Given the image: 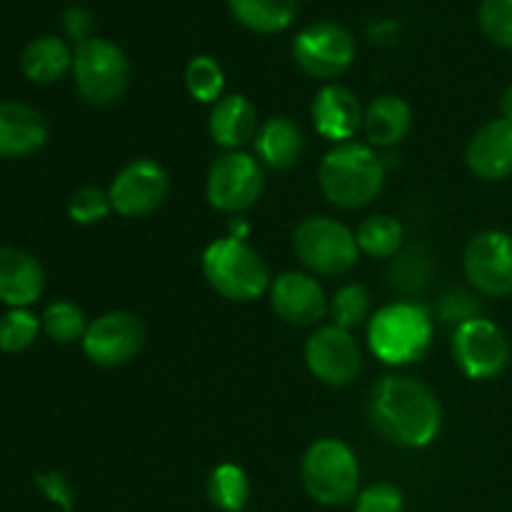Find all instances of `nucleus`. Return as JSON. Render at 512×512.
<instances>
[{
    "label": "nucleus",
    "mask_w": 512,
    "mask_h": 512,
    "mask_svg": "<svg viewBox=\"0 0 512 512\" xmlns=\"http://www.w3.org/2000/svg\"><path fill=\"white\" fill-rule=\"evenodd\" d=\"M20 70L30 83H58L65 73L73 70V48L58 35H38L20 53Z\"/></svg>",
    "instance_id": "23"
},
{
    "label": "nucleus",
    "mask_w": 512,
    "mask_h": 512,
    "mask_svg": "<svg viewBox=\"0 0 512 512\" xmlns=\"http://www.w3.org/2000/svg\"><path fill=\"white\" fill-rule=\"evenodd\" d=\"M353 505L355 512H403L405 495L393 483H373L360 490Z\"/></svg>",
    "instance_id": "33"
},
{
    "label": "nucleus",
    "mask_w": 512,
    "mask_h": 512,
    "mask_svg": "<svg viewBox=\"0 0 512 512\" xmlns=\"http://www.w3.org/2000/svg\"><path fill=\"white\" fill-rule=\"evenodd\" d=\"M358 248L360 253H365L368 258L375 260H388L395 258V255L403 250V240H405V230L403 223H400L395 215H370L360 223L358 233Z\"/></svg>",
    "instance_id": "26"
},
{
    "label": "nucleus",
    "mask_w": 512,
    "mask_h": 512,
    "mask_svg": "<svg viewBox=\"0 0 512 512\" xmlns=\"http://www.w3.org/2000/svg\"><path fill=\"white\" fill-rule=\"evenodd\" d=\"M370 353L385 365L418 363L433 345V318L418 303L398 300L368 320Z\"/></svg>",
    "instance_id": "4"
},
{
    "label": "nucleus",
    "mask_w": 512,
    "mask_h": 512,
    "mask_svg": "<svg viewBox=\"0 0 512 512\" xmlns=\"http://www.w3.org/2000/svg\"><path fill=\"white\" fill-rule=\"evenodd\" d=\"M48 143V123L33 105L0 100V158L18 160Z\"/></svg>",
    "instance_id": "18"
},
{
    "label": "nucleus",
    "mask_w": 512,
    "mask_h": 512,
    "mask_svg": "<svg viewBox=\"0 0 512 512\" xmlns=\"http://www.w3.org/2000/svg\"><path fill=\"white\" fill-rule=\"evenodd\" d=\"M510 340L490 318H470L453 333V358L470 380H493L510 365Z\"/></svg>",
    "instance_id": "10"
},
{
    "label": "nucleus",
    "mask_w": 512,
    "mask_h": 512,
    "mask_svg": "<svg viewBox=\"0 0 512 512\" xmlns=\"http://www.w3.org/2000/svg\"><path fill=\"white\" fill-rule=\"evenodd\" d=\"M73 80L78 95L93 108H110L130 85V60L118 43L90 38L73 48Z\"/></svg>",
    "instance_id": "6"
},
{
    "label": "nucleus",
    "mask_w": 512,
    "mask_h": 512,
    "mask_svg": "<svg viewBox=\"0 0 512 512\" xmlns=\"http://www.w3.org/2000/svg\"><path fill=\"white\" fill-rule=\"evenodd\" d=\"M228 10L250 33L275 35L295 23L298 0H228Z\"/></svg>",
    "instance_id": "24"
},
{
    "label": "nucleus",
    "mask_w": 512,
    "mask_h": 512,
    "mask_svg": "<svg viewBox=\"0 0 512 512\" xmlns=\"http://www.w3.org/2000/svg\"><path fill=\"white\" fill-rule=\"evenodd\" d=\"M468 283L488 298L512 295V235L505 230H480L463 250Z\"/></svg>",
    "instance_id": "12"
},
{
    "label": "nucleus",
    "mask_w": 512,
    "mask_h": 512,
    "mask_svg": "<svg viewBox=\"0 0 512 512\" xmlns=\"http://www.w3.org/2000/svg\"><path fill=\"white\" fill-rule=\"evenodd\" d=\"M293 250L310 275L323 278L350 273L360 255L353 230L328 215L305 218L293 233Z\"/></svg>",
    "instance_id": "7"
},
{
    "label": "nucleus",
    "mask_w": 512,
    "mask_h": 512,
    "mask_svg": "<svg viewBox=\"0 0 512 512\" xmlns=\"http://www.w3.org/2000/svg\"><path fill=\"white\" fill-rule=\"evenodd\" d=\"M440 310H443V320H448V323H455V328H458L460 323H465V320L470 318H478V305L473 303V298H470L468 293H450L448 298L443 300V305H440Z\"/></svg>",
    "instance_id": "36"
},
{
    "label": "nucleus",
    "mask_w": 512,
    "mask_h": 512,
    "mask_svg": "<svg viewBox=\"0 0 512 512\" xmlns=\"http://www.w3.org/2000/svg\"><path fill=\"white\" fill-rule=\"evenodd\" d=\"M205 493L215 510L245 512V505L250 500V478L240 465L220 463L210 470Z\"/></svg>",
    "instance_id": "25"
},
{
    "label": "nucleus",
    "mask_w": 512,
    "mask_h": 512,
    "mask_svg": "<svg viewBox=\"0 0 512 512\" xmlns=\"http://www.w3.org/2000/svg\"><path fill=\"white\" fill-rule=\"evenodd\" d=\"M363 105L358 95L350 88L338 83H328L315 93L310 103V118L315 130L330 143H350L360 128H363Z\"/></svg>",
    "instance_id": "16"
},
{
    "label": "nucleus",
    "mask_w": 512,
    "mask_h": 512,
    "mask_svg": "<svg viewBox=\"0 0 512 512\" xmlns=\"http://www.w3.org/2000/svg\"><path fill=\"white\" fill-rule=\"evenodd\" d=\"M248 233H250V223H248V220L240 218V215L230 218V223H228V235H230V238L245 240V238H248Z\"/></svg>",
    "instance_id": "37"
},
{
    "label": "nucleus",
    "mask_w": 512,
    "mask_h": 512,
    "mask_svg": "<svg viewBox=\"0 0 512 512\" xmlns=\"http://www.w3.org/2000/svg\"><path fill=\"white\" fill-rule=\"evenodd\" d=\"M40 325H43L45 335L58 345H70L83 340L85 330H88V320H85L83 308H78L70 300H55L40 315Z\"/></svg>",
    "instance_id": "29"
},
{
    "label": "nucleus",
    "mask_w": 512,
    "mask_h": 512,
    "mask_svg": "<svg viewBox=\"0 0 512 512\" xmlns=\"http://www.w3.org/2000/svg\"><path fill=\"white\" fill-rule=\"evenodd\" d=\"M83 353L100 368H120L138 358L145 345L143 320L128 310H110L88 323L83 335Z\"/></svg>",
    "instance_id": "13"
},
{
    "label": "nucleus",
    "mask_w": 512,
    "mask_h": 512,
    "mask_svg": "<svg viewBox=\"0 0 512 512\" xmlns=\"http://www.w3.org/2000/svg\"><path fill=\"white\" fill-rule=\"evenodd\" d=\"M258 128V110L245 95L230 93L223 95L215 105H210L208 133L213 143L220 145L225 153L240 150L250 140H255Z\"/></svg>",
    "instance_id": "20"
},
{
    "label": "nucleus",
    "mask_w": 512,
    "mask_h": 512,
    "mask_svg": "<svg viewBox=\"0 0 512 512\" xmlns=\"http://www.w3.org/2000/svg\"><path fill=\"white\" fill-rule=\"evenodd\" d=\"M358 55L353 33L333 20H320L300 30L293 40V60L305 75L315 80L340 78L348 73Z\"/></svg>",
    "instance_id": "9"
},
{
    "label": "nucleus",
    "mask_w": 512,
    "mask_h": 512,
    "mask_svg": "<svg viewBox=\"0 0 512 512\" xmlns=\"http://www.w3.org/2000/svg\"><path fill=\"white\" fill-rule=\"evenodd\" d=\"M110 213H113V205H110L108 190L98 188V185H85V188H78L68 200L70 220L78 225L103 223Z\"/></svg>",
    "instance_id": "32"
},
{
    "label": "nucleus",
    "mask_w": 512,
    "mask_h": 512,
    "mask_svg": "<svg viewBox=\"0 0 512 512\" xmlns=\"http://www.w3.org/2000/svg\"><path fill=\"white\" fill-rule=\"evenodd\" d=\"M303 355L313 378L330 385V388H345L363 370L358 340L353 338V333L333 323L318 328L305 340Z\"/></svg>",
    "instance_id": "14"
},
{
    "label": "nucleus",
    "mask_w": 512,
    "mask_h": 512,
    "mask_svg": "<svg viewBox=\"0 0 512 512\" xmlns=\"http://www.w3.org/2000/svg\"><path fill=\"white\" fill-rule=\"evenodd\" d=\"M413 128V110L400 95H378L363 115V133L373 148H393L403 143Z\"/></svg>",
    "instance_id": "22"
},
{
    "label": "nucleus",
    "mask_w": 512,
    "mask_h": 512,
    "mask_svg": "<svg viewBox=\"0 0 512 512\" xmlns=\"http://www.w3.org/2000/svg\"><path fill=\"white\" fill-rule=\"evenodd\" d=\"M45 290L43 265L20 248H0V303L30 308Z\"/></svg>",
    "instance_id": "21"
},
{
    "label": "nucleus",
    "mask_w": 512,
    "mask_h": 512,
    "mask_svg": "<svg viewBox=\"0 0 512 512\" xmlns=\"http://www.w3.org/2000/svg\"><path fill=\"white\" fill-rule=\"evenodd\" d=\"M368 415L388 443L428 448L443 428V408L433 390L410 375H385L370 390Z\"/></svg>",
    "instance_id": "1"
},
{
    "label": "nucleus",
    "mask_w": 512,
    "mask_h": 512,
    "mask_svg": "<svg viewBox=\"0 0 512 512\" xmlns=\"http://www.w3.org/2000/svg\"><path fill=\"white\" fill-rule=\"evenodd\" d=\"M478 25L490 43L512 50V0H480Z\"/></svg>",
    "instance_id": "31"
},
{
    "label": "nucleus",
    "mask_w": 512,
    "mask_h": 512,
    "mask_svg": "<svg viewBox=\"0 0 512 512\" xmlns=\"http://www.w3.org/2000/svg\"><path fill=\"white\" fill-rule=\"evenodd\" d=\"M33 483L40 490V495L50 500L60 512H75V493L68 475L60 473V470H45V473H35Z\"/></svg>",
    "instance_id": "34"
},
{
    "label": "nucleus",
    "mask_w": 512,
    "mask_h": 512,
    "mask_svg": "<svg viewBox=\"0 0 512 512\" xmlns=\"http://www.w3.org/2000/svg\"><path fill=\"white\" fill-rule=\"evenodd\" d=\"M40 330V318L28 308H8V313L0 315V350L23 353L35 343Z\"/></svg>",
    "instance_id": "30"
},
{
    "label": "nucleus",
    "mask_w": 512,
    "mask_h": 512,
    "mask_svg": "<svg viewBox=\"0 0 512 512\" xmlns=\"http://www.w3.org/2000/svg\"><path fill=\"white\" fill-rule=\"evenodd\" d=\"M305 493L325 508H340L358 498L360 463L353 448L338 438H320L300 460Z\"/></svg>",
    "instance_id": "5"
},
{
    "label": "nucleus",
    "mask_w": 512,
    "mask_h": 512,
    "mask_svg": "<svg viewBox=\"0 0 512 512\" xmlns=\"http://www.w3.org/2000/svg\"><path fill=\"white\" fill-rule=\"evenodd\" d=\"M253 145L260 165L278 170V173L293 170L303 160L305 148H308L303 128L288 115H273L260 123Z\"/></svg>",
    "instance_id": "19"
},
{
    "label": "nucleus",
    "mask_w": 512,
    "mask_h": 512,
    "mask_svg": "<svg viewBox=\"0 0 512 512\" xmlns=\"http://www.w3.org/2000/svg\"><path fill=\"white\" fill-rule=\"evenodd\" d=\"M263 190V165L255 155L243 150H230L215 158L205 180V198L210 208L225 215H243L258 203Z\"/></svg>",
    "instance_id": "8"
},
{
    "label": "nucleus",
    "mask_w": 512,
    "mask_h": 512,
    "mask_svg": "<svg viewBox=\"0 0 512 512\" xmlns=\"http://www.w3.org/2000/svg\"><path fill=\"white\" fill-rule=\"evenodd\" d=\"M268 300L273 313L295 328L318 325L328 315V298H325L323 285L315 275L300 273V270L280 273L270 283Z\"/></svg>",
    "instance_id": "15"
},
{
    "label": "nucleus",
    "mask_w": 512,
    "mask_h": 512,
    "mask_svg": "<svg viewBox=\"0 0 512 512\" xmlns=\"http://www.w3.org/2000/svg\"><path fill=\"white\" fill-rule=\"evenodd\" d=\"M465 163L470 173L490 183L512 178V123L495 118L475 130L465 148Z\"/></svg>",
    "instance_id": "17"
},
{
    "label": "nucleus",
    "mask_w": 512,
    "mask_h": 512,
    "mask_svg": "<svg viewBox=\"0 0 512 512\" xmlns=\"http://www.w3.org/2000/svg\"><path fill=\"white\" fill-rule=\"evenodd\" d=\"M170 175L158 160L133 158L115 173L108 195L120 218H148L168 200Z\"/></svg>",
    "instance_id": "11"
},
{
    "label": "nucleus",
    "mask_w": 512,
    "mask_h": 512,
    "mask_svg": "<svg viewBox=\"0 0 512 512\" xmlns=\"http://www.w3.org/2000/svg\"><path fill=\"white\" fill-rule=\"evenodd\" d=\"M323 198L340 210H358L375 203L385 188V163L373 145L340 143L318 168Z\"/></svg>",
    "instance_id": "2"
},
{
    "label": "nucleus",
    "mask_w": 512,
    "mask_h": 512,
    "mask_svg": "<svg viewBox=\"0 0 512 512\" xmlns=\"http://www.w3.org/2000/svg\"><path fill=\"white\" fill-rule=\"evenodd\" d=\"M60 25H63L65 38L73 40L75 45L95 38L93 35V28H95L93 13H90L88 8H80V5H73V8L63 10V15H60Z\"/></svg>",
    "instance_id": "35"
},
{
    "label": "nucleus",
    "mask_w": 512,
    "mask_h": 512,
    "mask_svg": "<svg viewBox=\"0 0 512 512\" xmlns=\"http://www.w3.org/2000/svg\"><path fill=\"white\" fill-rule=\"evenodd\" d=\"M200 270L210 288L230 303H253L270 290V270L263 255L240 238L213 240L203 250Z\"/></svg>",
    "instance_id": "3"
},
{
    "label": "nucleus",
    "mask_w": 512,
    "mask_h": 512,
    "mask_svg": "<svg viewBox=\"0 0 512 512\" xmlns=\"http://www.w3.org/2000/svg\"><path fill=\"white\" fill-rule=\"evenodd\" d=\"M370 310H373V300H370L368 288L360 283H345L328 300V315L333 318V325L348 330V333L373 318Z\"/></svg>",
    "instance_id": "27"
},
{
    "label": "nucleus",
    "mask_w": 512,
    "mask_h": 512,
    "mask_svg": "<svg viewBox=\"0 0 512 512\" xmlns=\"http://www.w3.org/2000/svg\"><path fill=\"white\" fill-rule=\"evenodd\" d=\"M185 90L195 103L215 105L223 98L225 90V73L220 63L210 55H195L185 65Z\"/></svg>",
    "instance_id": "28"
},
{
    "label": "nucleus",
    "mask_w": 512,
    "mask_h": 512,
    "mask_svg": "<svg viewBox=\"0 0 512 512\" xmlns=\"http://www.w3.org/2000/svg\"><path fill=\"white\" fill-rule=\"evenodd\" d=\"M500 118L512 123V85H508L500 95Z\"/></svg>",
    "instance_id": "38"
}]
</instances>
